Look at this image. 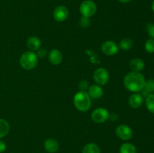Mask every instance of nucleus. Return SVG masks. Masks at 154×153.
I'll return each instance as SVG.
<instances>
[{
  "instance_id": "nucleus-1",
  "label": "nucleus",
  "mask_w": 154,
  "mask_h": 153,
  "mask_svg": "<svg viewBox=\"0 0 154 153\" xmlns=\"http://www.w3.org/2000/svg\"><path fill=\"white\" fill-rule=\"evenodd\" d=\"M145 78L140 72L131 71L126 75L123 80L125 87L129 92L138 93L144 89Z\"/></svg>"
},
{
  "instance_id": "nucleus-22",
  "label": "nucleus",
  "mask_w": 154,
  "mask_h": 153,
  "mask_svg": "<svg viewBox=\"0 0 154 153\" xmlns=\"http://www.w3.org/2000/svg\"><path fill=\"white\" fill-rule=\"evenodd\" d=\"M144 88L149 92H154V80L150 79L148 80L145 81V86Z\"/></svg>"
},
{
  "instance_id": "nucleus-9",
  "label": "nucleus",
  "mask_w": 154,
  "mask_h": 153,
  "mask_svg": "<svg viewBox=\"0 0 154 153\" xmlns=\"http://www.w3.org/2000/svg\"><path fill=\"white\" fill-rule=\"evenodd\" d=\"M53 15H54V18L56 21L62 22L67 20L69 15V12L66 6L60 5L54 9Z\"/></svg>"
},
{
  "instance_id": "nucleus-8",
  "label": "nucleus",
  "mask_w": 154,
  "mask_h": 153,
  "mask_svg": "<svg viewBox=\"0 0 154 153\" xmlns=\"http://www.w3.org/2000/svg\"><path fill=\"white\" fill-rule=\"evenodd\" d=\"M102 52L107 56H114L117 53L119 50V46L113 40H106L102 44L101 46Z\"/></svg>"
},
{
  "instance_id": "nucleus-11",
  "label": "nucleus",
  "mask_w": 154,
  "mask_h": 153,
  "mask_svg": "<svg viewBox=\"0 0 154 153\" xmlns=\"http://www.w3.org/2000/svg\"><path fill=\"white\" fill-rule=\"evenodd\" d=\"M50 62L54 65H59L63 61V54L59 50H52L48 54Z\"/></svg>"
},
{
  "instance_id": "nucleus-10",
  "label": "nucleus",
  "mask_w": 154,
  "mask_h": 153,
  "mask_svg": "<svg viewBox=\"0 0 154 153\" xmlns=\"http://www.w3.org/2000/svg\"><path fill=\"white\" fill-rule=\"evenodd\" d=\"M59 142L54 138H48L44 142V148L48 153H55L59 149Z\"/></svg>"
},
{
  "instance_id": "nucleus-21",
  "label": "nucleus",
  "mask_w": 154,
  "mask_h": 153,
  "mask_svg": "<svg viewBox=\"0 0 154 153\" xmlns=\"http://www.w3.org/2000/svg\"><path fill=\"white\" fill-rule=\"evenodd\" d=\"M145 50L149 53H154V38H150L145 42L144 44Z\"/></svg>"
},
{
  "instance_id": "nucleus-14",
  "label": "nucleus",
  "mask_w": 154,
  "mask_h": 153,
  "mask_svg": "<svg viewBox=\"0 0 154 153\" xmlns=\"http://www.w3.org/2000/svg\"><path fill=\"white\" fill-rule=\"evenodd\" d=\"M26 45L29 49L30 50V51L34 52V51L38 50L41 47L42 42H41L40 39L36 36H31L27 40Z\"/></svg>"
},
{
  "instance_id": "nucleus-4",
  "label": "nucleus",
  "mask_w": 154,
  "mask_h": 153,
  "mask_svg": "<svg viewBox=\"0 0 154 153\" xmlns=\"http://www.w3.org/2000/svg\"><path fill=\"white\" fill-rule=\"evenodd\" d=\"M97 7L96 3L92 0H85L80 5V12L82 16L91 17L96 14Z\"/></svg>"
},
{
  "instance_id": "nucleus-17",
  "label": "nucleus",
  "mask_w": 154,
  "mask_h": 153,
  "mask_svg": "<svg viewBox=\"0 0 154 153\" xmlns=\"http://www.w3.org/2000/svg\"><path fill=\"white\" fill-rule=\"evenodd\" d=\"M9 130H10L9 123L6 120L0 118V139L5 136L8 134Z\"/></svg>"
},
{
  "instance_id": "nucleus-18",
  "label": "nucleus",
  "mask_w": 154,
  "mask_h": 153,
  "mask_svg": "<svg viewBox=\"0 0 154 153\" xmlns=\"http://www.w3.org/2000/svg\"><path fill=\"white\" fill-rule=\"evenodd\" d=\"M82 153H100V148L97 144L90 142L84 147Z\"/></svg>"
},
{
  "instance_id": "nucleus-28",
  "label": "nucleus",
  "mask_w": 154,
  "mask_h": 153,
  "mask_svg": "<svg viewBox=\"0 0 154 153\" xmlns=\"http://www.w3.org/2000/svg\"><path fill=\"white\" fill-rule=\"evenodd\" d=\"M117 117H118V116L116 113H114V112L113 114H111V115H109V118H111V120H114V121L117 120Z\"/></svg>"
},
{
  "instance_id": "nucleus-16",
  "label": "nucleus",
  "mask_w": 154,
  "mask_h": 153,
  "mask_svg": "<svg viewBox=\"0 0 154 153\" xmlns=\"http://www.w3.org/2000/svg\"><path fill=\"white\" fill-rule=\"evenodd\" d=\"M120 153H137L136 147L130 142H125L120 146Z\"/></svg>"
},
{
  "instance_id": "nucleus-20",
  "label": "nucleus",
  "mask_w": 154,
  "mask_h": 153,
  "mask_svg": "<svg viewBox=\"0 0 154 153\" xmlns=\"http://www.w3.org/2000/svg\"><path fill=\"white\" fill-rule=\"evenodd\" d=\"M146 106L152 113H154V94H150L146 98Z\"/></svg>"
},
{
  "instance_id": "nucleus-5",
  "label": "nucleus",
  "mask_w": 154,
  "mask_h": 153,
  "mask_svg": "<svg viewBox=\"0 0 154 153\" xmlns=\"http://www.w3.org/2000/svg\"><path fill=\"white\" fill-rule=\"evenodd\" d=\"M109 112L108 110L103 107H99L95 109L91 114V118L94 122L103 123L109 118Z\"/></svg>"
},
{
  "instance_id": "nucleus-7",
  "label": "nucleus",
  "mask_w": 154,
  "mask_h": 153,
  "mask_svg": "<svg viewBox=\"0 0 154 153\" xmlns=\"http://www.w3.org/2000/svg\"><path fill=\"white\" fill-rule=\"evenodd\" d=\"M116 134L117 137L121 139L122 140H129L132 138L133 132L132 128L127 124H121L116 128Z\"/></svg>"
},
{
  "instance_id": "nucleus-19",
  "label": "nucleus",
  "mask_w": 154,
  "mask_h": 153,
  "mask_svg": "<svg viewBox=\"0 0 154 153\" xmlns=\"http://www.w3.org/2000/svg\"><path fill=\"white\" fill-rule=\"evenodd\" d=\"M132 45H133V41L132 39L129 38H125L121 39L118 46L123 50H129L132 47Z\"/></svg>"
},
{
  "instance_id": "nucleus-27",
  "label": "nucleus",
  "mask_w": 154,
  "mask_h": 153,
  "mask_svg": "<svg viewBox=\"0 0 154 153\" xmlns=\"http://www.w3.org/2000/svg\"><path fill=\"white\" fill-rule=\"evenodd\" d=\"M6 149V144L4 141L0 140V153H2L3 152L5 151Z\"/></svg>"
},
{
  "instance_id": "nucleus-24",
  "label": "nucleus",
  "mask_w": 154,
  "mask_h": 153,
  "mask_svg": "<svg viewBox=\"0 0 154 153\" xmlns=\"http://www.w3.org/2000/svg\"><path fill=\"white\" fill-rule=\"evenodd\" d=\"M78 88H79L80 91L86 92L87 90H88L89 88V83L87 80H81L78 83Z\"/></svg>"
},
{
  "instance_id": "nucleus-15",
  "label": "nucleus",
  "mask_w": 154,
  "mask_h": 153,
  "mask_svg": "<svg viewBox=\"0 0 154 153\" xmlns=\"http://www.w3.org/2000/svg\"><path fill=\"white\" fill-rule=\"evenodd\" d=\"M129 67L132 69V71L135 72H141L143 70L145 67V64H144V61L141 60L139 58H135L132 59L129 62Z\"/></svg>"
},
{
  "instance_id": "nucleus-25",
  "label": "nucleus",
  "mask_w": 154,
  "mask_h": 153,
  "mask_svg": "<svg viewBox=\"0 0 154 153\" xmlns=\"http://www.w3.org/2000/svg\"><path fill=\"white\" fill-rule=\"evenodd\" d=\"M147 32L150 38H154V24L148 23L147 25Z\"/></svg>"
},
{
  "instance_id": "nucleus-2",
  "label": "nucleus",
  "mask_w": 154,
  "mask_h": 153,
  "mask_svg": "<svg viewBox=\"0 0 154 153\" xmlns=\"http://www.w3.org/2000/svg\"><path fill=\"white\" fill-rule=\"evenodd\" d=\"M73 103L77 110L81 112H87L91 106V98L87 92L80 91L74 96Z\"/></svg>"
},
{
  "instance_id": "nucleus-30",
  "label": "nucleus",
  "mask_w": 154,
  "mask_h": 153,
  "mask_svg": "<svg viewBox=\"0 0 154 153\" xmlns=\"http://www.w3.org/2000/svg\"><path fill=\"white\" fill-rule=\"evenodd\" d=\"M151 8H152V10L153 11L154 13V0L153 1V2H152V4H151Z\"/></svg>"
},
{
  "instance_id": "nucleus-12",
  "label": "nucleus",
  "mask_w": 154,
  "mask_h": 153,
  "mask_svg": "<svg viewBox=\"0 0 154 153\" xmlns=\"http://www.w3.org/2000/svg\"><path fill=\"white\" fill-rule=\"evenodd\" d=\"M143 97L139 93H134L129 98V104L131 107L137 109L141 106L143 104Z\"/></svg>"
},
{
  "instance_id": "nucleus-23",
  "label": "nucleus",
  "mask_w": 154,
  "mask_h": 153,
  "mask_svg": "<svg viewBox=\"0 0 154 153\" xmlns=\"http://www.w3.org/2000/svg\"><path fill=\"white\" fill-rule=\"evenodd\" d=\"M90 24V18L85 17V16H82V17L80 19L79 21V25L80 26L82 27V28H87V26H89Z\"/></svg>"
},
{
  "instance_id": "nucleus-29",
  "label": "nucleus",
  "mask_w": 154,
  "mask_h": 153,
  "mask_svg": "<svg viewBox=\"0 0 154 153\" xmlns=\"http://www.w3.org/2000/svg\"><path fill=\"white\" fill-rule=\"evenodd\" d=\"M119 2H120L122 3H128L129 2H131L132 0H118Z\"/></svg>"
},
{
  "instance_id": "nucleus-3",
  "label": "nucleus",
  "mask_w": 154,
  "mask_h": 153,
  "mask_svg": "<svg viewBox=\"0 0 154 153\" xmlns=\"http://www.w3.org/2000/svg\"><path fill=\"white\" fill-rule=\"evenodd\" d=\"M38 62V58L35 52L32 51H26L21 55L20 64L23 69L27 70H32L36 67Z\"/></svg>"
},
{
  "instance_id": "nucleus-26",
  "label": "nucleus",
  "mask_w": 154,
  "mask_h": 153,
  "mask_svg": "<svg viewBox=\"0 0 154 153\" xmlns=\"http://www.w3.org/2000/svg\"><path fill=\"white\" fill-rule=\"evenodd\" d=\"M47 50L45 49H42V48H39L38 50H37V53H36V55H37L38 58H44L45 56H47Z\"/></svg>"
},
{
  "instance_id": "nucleus-6",
  "label": "nucleus",
  "mask_w": 154,
  "mask_h": 153,
  "mask_svg": "<svg viewBox=\"0 0 154 153\" xmlns=\"http://www.w3.org/2000/svg\"><path fill=\"white\" fill-rule=\"evenodd\" d=\"M93 79L99 86H104L108 82L109 74L104 68H99L93 73Z\"/></svg>"
},
{
  "instance_id": "nucleus-13",
  "label": "nucleus",
  "mask_w": 154,
  "mask_h": 153,
  "mask_svg": "<svg viewBox=\"0 0 154 153\" xmlns=\"http://www.w3.org/2000/svg\"><path fill=\"white\" fill-rule=\"evenodd\" d=\"M87 93H88V94L91 98L98 99L100 98L103 95L104 92L101 86L97 84V85H93L89 87Z\"/></svg>"
}]
</instances>
